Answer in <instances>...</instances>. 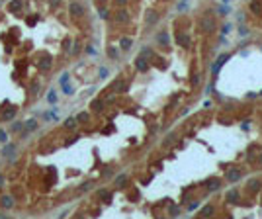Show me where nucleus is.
Masks as SVG:
<instances>
[{"mask_svg": "<svg viewBox=\"0 0 262 219\" xmlns=\"http://www.w3.org/2000/svg\"><path fill=\"white\" fill-rule=\"evenodd\" d=\"M240 178H243V168L233 166V168L225 170V180H227V182H239Z\"/></svg>", "mask_w": 262, "mask_h": 219, "instance_id": "1", "label": "nucleus"}, {"mask_svg": "<svg viewBox=\"0 0 262 219\" xmlns=\"http://www.w3.org/2000/svg\"><path fill=\"white\" fill-rule=\"evenodd\" d=\"M200 29H201V31H205V33H207V31L211 33V31L215 29V22H213L209 16H204V18L200 20Z\"/></svg>", "mask_w": 262, "mask_h": 219, "instance_id": "2", "label": "nucleus"}, {"mask_svg": "<svg viewBox=\"0 0 262 219\" xmlns=\"http://www.w3.org/2000/svg\"><path fill=\"white\" fill-rule=\"evenodd\" d=\"M219 188H221V180H219V178H209V180H205V190H207V192H217Z\"/></svg>", "mask_w": 262, "mask_h": 219, "instance_id": "3", "label": "nucleus"}, {"mask_svg": "<svg viewBox=\"0 0 262 219\" xmlns=\"http://www.w3.org/2000/svg\"><path fill=\"white\" fill-rule=\"evenodd\" d=\"M158 22V12H154V10H147L145 12V24L147 25H154Z\"/></svg>", "mask_w": 262, "mask_h": 219, "instance_id": "4", "label": "nucleus"}, {"mask_svg": "<svg viewBox=\"0 0 262 219\" xmlns=\"http://www.w3.org/2000/svg\"><path fill=\"white\" fill-rule=\"evenodd\" d=\"M229 57H231L229 53H225V55H219V57H217V61L211 65V71H213V72H217L219 68H221L223 65H225V61H229Z\"/></svg>", "mask_w": 262, "mask_h": 219, "instance_id": "5", "label": "nucleus"}, {"mask_svg": "<svg viewBox=\"0 0 262 219\" xmlns=\"http://www.w3.org/2000/svg\"><path fill=\"white\" fill-rule=\"evenodd\" d=\"M68 12H71L74 18H76V16H82L84 14V6H82V4H78V2H72L71 6H68Z\"/></svg>", "mask_w": 262, "mask_h": 219, "instance_id": "6", "label": "nucleus"}, {"mask_svg": "<svg viewBox=\"0 0 262 219\" xmlns=\"http://www.w3.org/2000/svg\"><path fill=\"white\" fill-rule=\"evenodd\" d=\"M239 197H240L239 190H229L225 194V201H229V204H239Z\"/></svg>", "mask_w": 262, "mask_h": 219, "instance_id": "7", "label": "nucleus"}, {"mask_svg": "<svg viewBox=\"0 0 262 219\" xmlns=\"http://www.w3.org/2000/svg\"><path fill=\"white\" fill-rule=\"evenodd\" d=\"M16 114H18V108H16V106H10V108H8L6 111H4L2 115H0V119H2V121H10V119H12V117H14Z\"/></svg>", "mask_w": 262, "mask_h": 219, "instance_id": "8", "label": "nucleus"}, {"mask_svg": "<svg viewBox=\"0 0 262 219\" xmlns=\"http://www.w3.org/2000/svg\"><path fill=\"white\" fill-rule=\"evenodd\" d=\"M135 67H137V71H141V72L149 71V63L145 61V57H137L135 59Z\"/></svg>", "mask_w": 262, "mask_h": 219, "instance_id": "9", "label": "nucleus"}, {"mask_svg": "<svg viewBox=\"0 0 262 219\" xmlns=\"http://www.w3.org/2000/svg\"><path fill=\"white\" fill-rule=\"evenodd\" d=\"M111 90H114V92H117V94L127 92V82H125V80H115L114 86H111Z\"/></svg>", "mask_w": 262, "mask_h": 219, "instance_id": "10", "label": "nucleus"}, {"mask_svg": "<svg viewBox=\"0 0 262 219\" xmlns=\"http://www.w3.org/2000/svg\"><path fill=\"white\" fill-rule=\"evenodd\" d=\"M176 41H178L180 47H190V35H184V33H176Z\"/></svg>", "mask_w": 262, "mask_h": 219, "instance_id": "11", "label": "nucleus"}, {"mask_svg": "<svg viewBox=\"0 0 262 219\" xmlns=\"http://www.w3.org/2000/svg\"><path fill=\"white\" fill-rule=\"evenodd\" d=\"M115 22H119V24L129 22V12H127V10H119V12H115Z\"/></svg>", "mask_w": 262, "mask_h": 219, "instance_id": "12", "label": "nucleus"}, {"mask_svg": "<svg viewBox=\"0 0 262 219\" xmlns=\"http://www.w3.org/2000/svg\"><path fill=\"white\" fill-rule=\"evenodd\" d=\"M0 205H2L4 209H10V207L14 205V200L10 196H2V197H0Z\"/></svg>", "mask_w": 262, "mask_h": 219, "instance_id": "13", "label": "nucleus"}, {"mask_svg": "<svg viewBox=\"0 0 262 219\" xmlns=\"http://www.w3.org/2000/svg\"><path fill=\"white\" fill-rule=\"evenodd\" d=\"M250 12L252 14H262V2L260 0H252V2H250Z\"/></svg>", "mask_w": 262, "mask_h": 219, "instance_id": "14", "label": "nucleus"}, {"mask_svg": "<svg viewBox=\"0 0 262 219\" xmlns=\"http://www.w3.org/2000/svg\"><path fill=\"white\" fill-rule=\"evenodd\" d=\"M90 108H92V111H96V114H100V111L104 110V102H102V100H92V104H90Z\"/></svg>", "mask_w": 262, "mask_h": 219, "instance_id": "15", "label": "nucleus"}, {"mask_svg": "<svg viewBox=\"0 0 262 219\" xmlns=\"http://www.w3.org/2000/svg\"><path fill=\"white\" fill-rule=\"evenodd\" d=\"M8 10L10 12H20V10H22V0H12V2L8 4Z\"/></svg>", "mask_w": 262, "mask_h": 219, "instance_id": "16", "label": "nucleus"}, {"mask_svg": "<svg viewBox=\"0 0 262 219\" xmlns=\"http://www.w3.org/2000/svg\"><path fill=\"white\" fill-rule=\"evenodd\" d=\"M114 184H115V188H123V186L127 184V174H119Z\"/></svg>", "mask_w": 262, "mask_h": 219, "instance_id": "17", "label": "nucleus"}, {"mask_svg": "<svg viewBox=\"0 0 262 219\" xmlns=\"http://www.w3.org/2000/svg\"><path fill=\"white\" fill-rule=\"evenodd\" d=\"M119 45H121V49H123V51H129L131 45H133V39H131V37H123V39L119 41Z\"/></svg>", "mask_w": 262, "mask_h": 219, "instance_id": "18", "label": "nucleus"}, {"mask_svg": "<svg viewBox=\"0 0 262 219\" xmlns=\"http://www.w3.org/2000/svg\"><path fill=\"white\" fill-rule=\"evenodd\" d=\"M12 153H16V145H14V143H12V145H6V147L2 149V153H0V154H2V157H12Z\"/></svg>", "mask_w": 262, "mask_h": 219, "instance_id": "19", "label": "nucleus"}, {"mask_svg": "<svg viewBox=\"0 0 262 219\" xmlns=\"http://www.w3.org/2000/svg\"><path fill=\"white\" fill-rule=\"evenodd\" d=\"M157 41H158V43H162V45H168V33H166V31H160V33L157 35Z\"/></svg>", "mask_w": 262, "mask_h": 219, "instance_id": "20", "label": "nucleus"}, {"mask_svg": "<svg viewBox=\"0 0 262 219\" xmlns=\"http://www.w3.org/2000/svg\"><path fill=\"white\" fill-rule=\"evenodd\" d=\"M25 129H28V131H35L37 129V121L35 119H28V121H25Z\"/></svg>", "mask_w": 262, "mask_h": 219, "instance_id": "21", "label": "nucleus"}, {"mask_svg": "<svg viewBox=\"0 0 262 219\" xmlns=\"http://www.w3.org/2000/svg\"><path fill=\"white\" fill-rule=\"evenodd\" d=\"M65 127L67 129H74V127H76V117H68L65 121Z\"/></svg>", "mask_w": 262, "mask_h": 219, "instance_id": "22", "label": "nucleus"}, {"mask_svg": "<svg viewBox=\"0 0 262 219\" xmlns=\"http://www.w3.org/2000/svg\"><path fill=\"white\" fill-rule=\"evenodd\" d=\"M10 129H12L14 133H18V131H22V129H24V123H22V121H14Z\"/></svg>", "mask_w": 262, "mask_h": 219, "instance_id": "23", "label": "nucleus"}, {"mask_svg": "<svg viewBox=\"0 0 262 219\" xmlns=\"http://www.w3.org/2000/svg\"><path fill=\"white\" fill-rule=\"evenodd\" d=\"M98 197H102V200H108V201H110V200H111V194H110L108 190H100V192H98Z\"/></svg>", "mask_w": 262, "mask_h": 219, "instance_id": "24", "label": "nucleus"}, {"mask_svg": "<svg viewBox=\"0 0 262 219\" xmlns=\"http://www.w3.org/2000/svg\"><path fill=\"white\" fill-rule=\"evenodd\" d=\"M211 213H213V207H211V205H205V207H204V209H201V211H200V217H205V215H211Z\"/></svg>", "mask_w": 262, "mask_h": 219, "instance_id": "25", "label": "nucleus"}, {"mask_svg": "<svg viewBox=\"0 0 262 219\" xmlns=\"http://www.w3.org/2000/svg\"><path fill=\"white\" fill-rule=\"evenodd\" d=\"M168 213H170V215H178V213H180V207H178V205H170Z\"/></svg>", "mask_w": 262, "mask_h": 219, "instance_id": "26", "label": "nucleus"}, {"mask_svg": "<svg viewBox=\"0 0 262 219\" xmlns=\"http://www.w3.org/2000/svg\"><path fill=\"white\" fill-rule=\"evenodd\" d=\"M76 121H82V123H86V121H88V114H78V115H76Z\"/></svg>", "mask_w": 262, "mask_h": 219, "instance_id": "27", "label": "nucleus"}, {"mask_svg": "<svg viewBox=\"0 0 262 219\" xmlns=\"http://www.w3.org/2000/svg\"><path fill=\"white\" fill-rule=\"evenodd\" d=\"M108 55L111 59H117V49H114V47H108Z\"/></svg>", "mask_w": 262, "mask_h": 219, "instance_id": "28", "label": "nucleus"}, {"mask_svg": "<svg viewBox=\"0 0 262 219\" xmlns=\"http://www.w3.org/2000/svg\"><path fill=\"white\" fill-rule=\"evenodd\" d=\"M6 141H8L6 131H4V129H0V143H6Z\"/></svg>", "mask_w": 262, "mask_h": 219, "instance_id": "29", "label": "nucleus"}, {"mask_svg": "<svg viewBox=\"0 0 262 219\" xmlns=\"http://www.w3.org/2000/svg\"><path fill=\"white\" fill-rule=\"evenodd\" d=\"M90 186H92L90 182H84L82 186H80V192H86V190H90Z\"/></svg>", "mask_w": 262, "mask_h": 219, "instance_id": "30", "label": "nucleus"}, {"mask_svg": "<svg viewBox=\"0 0 262 219\" xmlns=\"http://www.w3.org/2000/svg\"><path fill=\"white\" fill-rule=\"evenodd\" d=\"M59 4H61V0H49V6L51 8H57Z\"/></svg>", "mask_w": 262, "mask_h": 219, "instance_id": "31", "label": "nucleus"}, {"mask_svg": "<svg viewBox=\"0 0 262 219\" xmlns=\"http://www.w3.org/2000/svg\"><path fill=\"white\" fill-rule=\"evenodd\" d=\"M192 84H194V86H197V84H200V76H197V74H194V76H192Z\"/></svg>", "mask_w": 262, "mask_h": 219, "instance_id": "32", "label": "nucleus"}, {"mask_svg": "<svg viewBox=\"0 0 262 219\" xmlns=\"http://www.w3.org/2000/svg\"><path fill=\"white\" fill-rule=\"evenodd\" d=\"M172 141H174V135H168V137H166V141H164V147H166V145H170Z\"/></svg>", "mask_w": 262, "mask_h": 219, "instance_id": "33", "label": "nucleus"}, {"mask_svg": "<svg viewBox=\"0 0 262 219\" xmlns=\"http://www.w3.org/2000/svg\"><path fill=\"white\" fill-rule=\"evenodd\" d=\"M197 205H200V204H197V201H192V204L188 205V209H190V211H194V209H196Z\"/></svg>", "mask_w": 262, "mask_h": 219, "instance_id": "34", "label": "nucleus"}, {"mask_svg": "<svg viewBox=\"0 0 262 219\" xmlns=\"http://www.w3.org/2000/svg\"><path fill=\"white\" fill-rule=\"evenodd\" d=\"M67 80H68V72H65V74L61 76V84H67Z\"/></svg>", "mask_w": 262, "mask_h": 219, "instance_id": "35", "label": "nucleus"}, {"mask_svg": "<svg viewBox=\"0 0 262 219\" xmlns=\"http://www.w3.org/2000/svg\"><path fill=\"white\" fill-rule=\"evenodd\" d=\"M55 100H57V96H55V92L51 90V94H49V102H55Z\"/></svg>", "mask_w": 262, "mask_h": 219, "instance_id": "36", "label": "nucleus"}, {"mask_svg": "<svg viewBox=\"0 0 262 219\" xmlns=\"http://www.w3.org/2000/svg\"><path fill=\"white\" fill-rule=\"evenodd\" d=\"M71 49V39H65V51Z\"/></svg>", "mask_w": 262, "mask_h": 219, "instance_id": "37", "label": "nucleus"}, {"mask_svg": "<svg viewBox=\"0 0 262 219\" xmlns=\"http://www.w3.org/2000/svg\"><path fill=\"white\" fill-rule=\"evenodd\" d=\"M115 4H117V6H125L127 0H115Z\"/></svg>", "mask_w": 262, "mask_h": 219, "instance_id": "38", "label": "nucleus"}, {"mask_svg": "<svg viewBox=\"0 0 262 219\" xmlns=\"http://www.w3.org/2000/svg\"><path fill=\"white\" fill-rule=\"evenodd\" d=\"M239 33H240V35H247L248 31H247V28H240V29H239Z\"/></svg>", "mask_w": 262, "mask_h": 219, "instance_id": "39", "label": "nucleus"}, {"mask_svg": "<svg viewBox=\"0 0 262 219\" xmlns=\"http://www.w3.org/2000/svg\"><path fill=\"white\" fill-rule=\"evenodd\" d=\"M2 184H4V176H0V186H2Z\"/></svg>", "mask_w": 262, "mask_h": 219, "instance_id": "40", "label": "nucleus"}, {"mask_svg": "<svg viewBox=\"0 0 262 219\" xmlns=\"http://www.w3.org/2000/svg\"><path fill=\"white\" fill-rule=\"evenodd\" d=\"M258 162H260V164H262V154H260V157H258Z\"/></svg>", "mask_w": 262, "mask_h": 219, "instance_id": "41", "label": "nucleus"}]
</instances>
